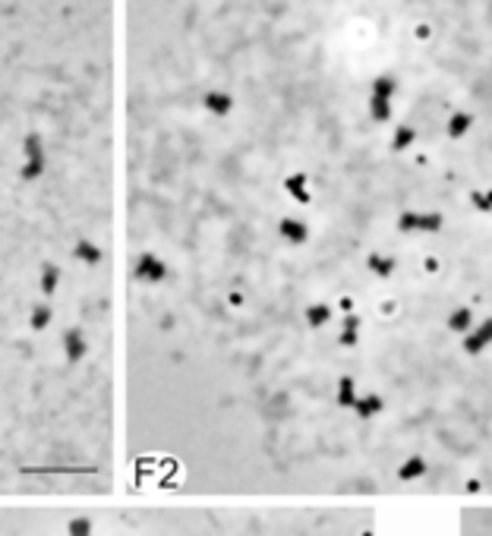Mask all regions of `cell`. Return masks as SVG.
<instances>
[{
	"label": "cell",
	"instance_id": "1",
	"mask_svg": "<svg viewBox=\"0 0 492 536\" xmlns=\"http://www.w3.org/2000/svg\"><path fill=\"white\" fill-rule=\"evenodd\" d=\"M23 152H25V165L19 171L23 180H38L44 174V165H48V155H44V142L38 133H29L23 142Z\"/></svg>",
	"mask_w": 492,
	"mask_h": 536
},
{
	"label": "cell",
	"instance_id": "2",
	"mask_svg": "<svg viewBox=\"0 0 492 536\" xmlns=\"http://www.w3.org/2000/svg\"><path fill=\"white\" fill-rule=\"evenodd\" d=\"M397 230L404 234H436L442 230V215L439 212H404L397 218Z\"/></svg>",
	"mask_w": 492,
	"mask_h": 536
},
{
	"label": "cell",
	"instance_id": "3",
	"mask_svg": "<svg viewBox=\"0 0 492 536\" xmlns=\"http://www.w3.org/2000/svg\"><path fill=\"white\" fill-rule=\"evenodd\" d=\"M133 275L143 284H161L167 278V266H164V259H158L155 253H143L136 259V266H133Z\"/></svg>",
	"mask_w": 492,
	"mask_h": 536
},
{
	"label": "cell",
	"instance_id": "4",
	"mask_svg": "<svg viewBox=\"0 0 492 536\" xmlns=\"http://www.w3.org/2000/svg\"><path fill=\"white\" fill-rule=\"evenodd\" d=\"M85 354H89V341H85L83 328H66L64 331V357L70 363H79Z\"/></svg>",
	"mask_w": 492,
	"mask_h": 536
},
{
	"label": "cell",
	"instance_id": "5",
	"mask_svg": "<svg viewBox=\"0 0 492 536\" xmlns=\"http://www.w3.org/2000/svg\"><path fill=\"white\" fill-rule=\"evenodd\" d=\"M486 344H492V318H486L476 331H467V338H464V350H467V354H480Z\"/></svg>",
	"mask_w": 492,
	"mask_h": 536
},
{
	"label": "cell",
	"instance_id": "6",
	"mask_svg": "<svg viewBox=\"0 0 492 536\" xmlns=\"http://www.w3.org/2000/svg\"><path fill=\"white\" fill-rule=\"evenodd\" d=\"M278 234L284 237L287 243H306L309 240V227L303 224L300 218H281V224H278Z\"/></svg>",
	"mask_w": 492,
	"mask_h": 536
},
{
	"label": "cell",
	"instance_id": "7",
	"mask_svg": "<svg viewBox=\"0 0 492 536\" xmlns=\"http://www.w3.org/2000/svg\"><path fill=\"white\" fill-rule=\"evenodd\" d=\"M202 105H205V111H212L215 117H227L234 107V98L227 92H205V98H202Z\"/></svg>",
	"mask_w": 492,
	"mask_h": 536
},
{
	"label": "cell",
	"instance_id": "8",
	"mask_svg": "<svg viewBox=\"0 0 492 536\" xmlns=\"http://www.w3.org/2000/svg\"><path fill=\"white\" fill-rule=\"evenodd\" d=\"M38 287H42L44 297H54V294H57V287H60V266H54V262H42Z\"/></svg>",
	"mask_w": 492,
	"mask_h": 536
},
{
	"label": "cell",
	"instance_id": "9",
	"mask_svg": "<svg viewBox=\"0 0 492 536\" xmlns=\"http://www.w3.org/2000/svg\"><path fill=\"white\" fill-rule=\"evenodd\" d=\"M73 259H79V262H85V266H98L101 262V249H98V243H92V240H76V246H73Z\"/></svg>",
	"mask_w": 492,
	"mask_h": 536
},
{
	"label": "cell",
	"instance_id": "10",
	"mask_svg": "<svg viewBox=\"0 0 492 536\" xmlns=\"http://www.w3.org/2000/svg\"><path fill=\"white\" fill-rule=\"evenodd\" d=\"M341 347H354L356 341H360V318H356L354 313L344 316V325H341Z\"/></svg>",
	"mask_w": 492,
	"mask_h": 536
},
{
	"label": "cell",
	"instance_id": "11",
	"mask_svg": "<svg viewBox=\"0 0 492 536\" xmlns=\"http://www.w3.org/2000/svg\"><path fill=\"white\" fill-rule=\"evenodd\" d=\"M306 183H309V180H306V174H291V177L284 180V189L294 196L296 202H303V206L309 202V186H306Z\"/></svg>",
	"mask_w": 492,
	"mask_h": 536
},
{
	"label": "cell",
	"instance_id": "12",
	"mask_svg": "<svg viewBox=\"0 0 492 536\" xmlns=\"http://www.w3.org/2000/svg\"><path fill=\"white\" fill-rule=\"evenodd\" d=\"M382 407H385V401H382L379 395H363V398H356L354 410H356V417L369 419V417H376V413H379Z\"/></svg>",
	"mask_w": 492,
	"mask_h": 536
},
{
	"label": "cell",
	"instance_id": "13",
	"mask_svg": "<svg viewBox=\"0 0 492 536\" xmlns=\"http://www.w3.org/2000/svg\"><path fill=\"white\" fill-rule=\"evenodd\" d=\"M366 266H369V271H373L376 278H392L395 259H392V256H382V253H369Z\"/></svg>",
	"mask_w": 492,
	"mask_h": 536
},
{
	"label": "cell",
	"instance_id": "14",
	"mask_svg": "<svg viewBox=\"0 0 492 536\" xmlns=\"http://www.w3.org/2000/svg\"><path fill=\"white\" fill-rule=\"evenodd\" d=\"M51 318H54V309L48 306V303H38V306H32V313H29V328L32 331H44L51 325Z\"/></svg>",
	"mask_w": 492,
	"mask_h": 536
},
{
	"label": "cell",
	"instance_id": "15",
	"mask_svg": "<svg viewBox=\"0 0 492 536\" xmlns=\"http://www.w3.org/2000/svg\"><path fill=\"white\" fill-rule=\"evenodd\" d=\"M397 92V79L388 76V73H382V76L373 79V98H385L392 101V95Z\"/></svg>",
	"mask_w": 492,
	"mask_h": 536
},
{
	"label": "cell",
	"instance_id": "16",
	"mask_svg": "<svg viewBox=\"0 0 492 536\" xmlns=\"http://www.w3.org/2000/svg\"><path fill=\"white\" fill-rule=\"evenodd\" d=\"M328 318H332V306H328V303H313V306H306L309 328H322V325H328Z\"/></svg>",
	"mask_w": 492,
	"mask_h": 536
},
{
	"label": "cell",
	"instance_id": "17",
	"mask_svg": "<svg viewBox=\"0 0 492 536\" xmlns=\"http://www.w3.org/2000/svg\"><path fill=\"white\" fill-rule=\"evenodd\" d=\"M423 473H426V460H423V458H410V460H404V464H401L397 480H401V483H410V480L423 477Z\"/></svg>",
	"mask_w": 492,
	"mask_h": 536
},
{
	"label": "cell",
	"instance_id": "18",
	"mask_svg": "<svg viewBox=\"0 0 492 536\" xmlns=\"http://www.w3.org/2000/svg\"><path fill=\"white\" fill-rule=\"evenodd\" d=\"M470 322H474V316H470L467 306L455 309V313L448 316V331H457V335H467L470 331Z\"/></svg>",
	"mask_w": 492,
	"mask_h": 536
},
{
	"label": "cell",
	"instance_id": "19",
	"mask_svg": "<svg viewBox=\"0 0 492 536\" xmlns=\"http://www.w3.org/2000/svg\"><path fill=\"white\" fill-rule=\"evenodd\" d=\"M335 401H338V407H354L356 404V388H354V379L344 376L338 382V395H335Z\"/></svg>",
	"mask_w": 492,
	"mask_h": 536
},
{
	"label": "cell",
	"instance_id": "20",
	"mask_svg": "<svg viewBox=\"0 0 492 536\" xmlns=\"http://www.w3.org/2000/svg\"><path fill=\"white\" fill-rule=\"evenodd\" d=\"M470 124H474V117H470V114H464V111H457L455 117L448 120V136H451V139H461V136L470 130Z\"/></svg>",
	"mask_w": 492,
	"mask_h": 536
},
{
	"label": "cell",
	"instance_id": "21",
	"mask_svg": "<svg viewBox=\"0 0 492 536\" xmlns=\"http://www.w3.org/2000/svg\"><path fill=\"white\" fill-rule=\"evenodd\" d=\"M369 114H373L376 124H385V120H392V101H385V98H369Z\"/></svg>",
	"mask_w": 492,
	"mask_h": 536
},
{
	"label": "cell",
	"instance_id": "22",
	"mask_svg": "<svg viewBox=\"0 0 492 536\" xmlns=\"http://www.w3.org/2000/svg\"><path fill=\"white\" fill-rule=\"evenodd\" d=\"M416 139V133H414V126H407V124H401L395 130V139H392V148L395 152H404V148H410V142Z\"/></svg>",
	"mask_w": 492,
	"mask_h": 536
},
{
	"label": "cell",
	"instance_id": "23",
	"mask_svg": "<svg viewBox=\"0 0 492 536\" xmlns=\"http://www.w3.org/2000/svg\"><path fill=\"white\" fill-rule=\"evenodd\" d=\"M66 536H95L92 533V520L89 518H73L66 524Z\"/></svg>",
	"mask_w": 492,
	"mask_h": 536
},
{
	"label": "cell",
	"instance_id": "24",
	"mask_svg": "<svg viewBox=\"0 0 492 536\" xmlns=\"http://www.w3.org/2000/svg\"><path fill=\"white\" fill-rule=\"evenodd\" d=\"M470 202H474L476 212H489L492 208V189L489 193H470Z\"/></svg>",
	"mask_w": 492,
	"mask_h": 536
},
{
	"label": "cell",
	"instance_id": "25",
	"mask_svg": "<svg viewBox=\"0 0 492 536\" xmlns=\"http://www.w3.org/2000/svg\"><path fill=\"white\" fill-rule=\"evenodd\" d=\"M338 306H341V309H344V313H350V309H354V303H350V297H344V300H341V303H338Z\"/></svg>",
	"mask_w": 492,
	"mask_h": 536
}]
</instances>
